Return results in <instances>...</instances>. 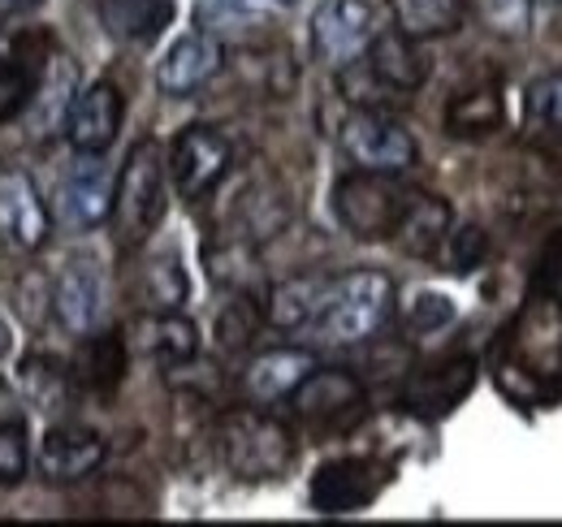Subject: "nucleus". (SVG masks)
<instances>
[{
    "mask_svg": "<svg viewBox=\"0 0 562 527\" xmlns=\"http://www.w3.org/2000/svg\"><path fill=\"white\" fill-rule=\"evenodd\" d=\"M528 122L541 131H562V74H546L528 87Z\"/></svg>",
    "mask_w": 562,
    "mask_h": 527,
    "instance_id": "7c9ffc66",
    "label": "nucleus"
},
{
    "mask_svg": "<svg viewBox=\"0 0 562 527\" xmlns=\"http://www.w3.org/2000/svg\"><path fill=\"white\" fill-rule=\"evenodd\" d=\"M44 0H0V13H31V9H40Z\"/></svg>",
    "mask_w": 562,
    "mask_h": 527,
    "instance_id": "f704fd0d",
    "label": "nucleus"
},
{
    "mask_svg": "<svg viewBox=\"0 0 562 527\" xmlns=\"http://www.w3.org/2000/svg\"><path fill=\"white\" fill-rule=\"evenodd\" d=\"M26 475V433L22 424H0V484H18Z\"/></svg>",
    "mask_w": 562,
    "mask_h": 527,
    "instance_id": "2f4dec72",
    "label": "nucleus"
},
{
    "mask_svg": "<svg viewBox=\"0 0 562 527\" xmlns=\"http://www.w3.org/2000/svg\"><path fill=\"white\" fill-rule=\"evenodd\" d=\"M394 303H398V290L381 268H351L342 277H329L312 333H321L334 346L368 341L390 325Z\"/></svg>",
    "mask_w": 562,
    "mask_h": 527,
    "instance_id": "f257e3e1",
    "label": "nucleus"
},
{
    "mask_svg": "<svg viewBox=\"0 0 562 527\" xmlns=\"http://www.w3.org/2000/svg\"><path fill=\"white\" fill-rule=\"evenodd\" d=\"M559 4H562V0H559Z\"/></svg>",
    "mask_w": 562,
    "mask_h": 527,
    "instance_id": "4c0bfd02",
    "label": "nucleus"
},
{
    "mask_svg": "<svg viewBox=\"0 0 562 527\" xmlns=\"http://www.w3.org/2000/svg\"><path fill=\"white\" fill-rule=\"evenodd\" d=\"M100 22L113 40L151 44L173 22V0H100Z\"/></svg>",
    "mask_w": 562,
    "mask_h": 527,
    "instance_id": "412c9836",
    "label": "nucleus"
},
{
    "mask_svg": "<svg viewBox=\"0 0 562 527\" xmlns=\"http://www.w3.org/2000/svg\"><path fill=\"white\" fill-rule=\"evenodd\" d=\"M376 35V9L368 0H325L312 13V53L316 61L342 69L355 66Z\"/></svg>",
    "mask_w": 562,
    "mask_h": 527,
    "instance_id": "423d86ee",
    "label": "nucleus"
},
{
    "mask_svg": "<svg viewBox=\"0 0 562 527\" xmlns=\"http://www.w3.org/2000/svg\"><path fill=\"white\" fill-rule=\"evenodd\" d=\"M359 61L372 69V78L381 87H390L394 96L420 91L424 78H428V57L420 53V40L403 35L398 26L394 31H376L372 44H368V53Z\"/></svg>",
    "mask_w": 562,
    "mask_h": 527,
    "instance_id": "ddd939ff",
    "label": "nucleus"
},
{
    "mask_svg": "<svg viewBox=\"0 0 562 527\" xmlns=\"http://www.w3.org/2000/svg\"><path fill=\"white\" fill-rule=\"evenodd\" d=\"M122 117H126L122 91L109 78H100V82L82 87L70 100V109H66V138H70L74 152L100 156V152L113 147V138L122 131Z\"/></svg>",
    "mask_w": 562,
    "mask_h": 527,
    "instance_id": "6e6552de",
    "label": "nucleus"
},
{
    "mask_svg": "<svg viewBox=\"0 0 562 527\" xmlns=\"http://www.w3.org/2000/svg\"><path fill=\"white\" fill-rule=\"evenodd\" d=\"M260 303H251L243 290H238V299L221 312V321H216V337H221V346L225 350H243L251 337H256V329H260Z\"/></svg>",
    "mask_w": 562,
    "mask_h": 527,
    "instance_id": "cd10ccee",
    "label": "nucleus"
},
{
    "mask_svg": "<svg viewBox=\"0 0 562 527\" xmlns=\"http://www.w3.org/2000/svg\"><path fill=\"white\" fill-rule=\"evenodd\" d=\"M316 368V355L303 350V346H278V350H265L247 363L243 372V394L256 406H273L299 390V381Z\"/></svg>",
    "mask_w": 562,
    "mask_h": 527,
    "instance_id": "4468645a",
    "label": "nucleus"
},
{
    "mask_svg": "<svg viewBox=\"0 0 562 527\" xmlns=\"http://www.w3.org/2000/svg\"><path fill=\"white\" fill-rule=\"evenodd\" d=\"M446 247H450V268H454V272H472V268H481L485 251H490L485 229H476V225H468V229L450 234V238H446Z\"/></svg>",
    "mask_w": 562,
    "mask_h": 527,
    "instance_id": "473e14b6",
    "label": "nucleus"
},
{
    "mask_svg": "<svg viewBox=\"0 0 562 527\" xmlns=\"http://www.w3.org/2000/svg\"><path fill=\"white\" fill-rule=\"evenodd\" d=\"M325 285L329 277H290V281H278L269 290V303H265V321L281 333H299V329H312L316 312H321V299H325Z\"/></svg>",
    "mask_w": 562,
    "mask_h": 527,
    "instance_id": "aec40b11",
    "label": "nucleus"
},
{
    "mask_svg": "<svg viewBox=\"0 0 562 527\" xmlns=\"http://www.w3.org/2000/svg\"><path fill=\"white\" fill-rule=\"evenodd\" d=\"M100 462H104V441L91 428H74V424L48 428V437L40 446V471L48 480H61V484L91 475Z\"/></svg>",
    "mask_w": 562,
    "mask_h": 527,
    "instance_id": "f3484780",
    "label": "nucleus"
},
{
    "mask_svg": "<svg viewBox=\"0 0 562 527\" xmlns=\"http://www.w3.org/2000/svg\"><path fill=\"white\" fill-rule=\"evenodd\" d=\"M225 66V48L212 31H191L182 35L156 66V87L165 96H195L200 87H209Z\"/></svg>",
    "mask_w": 562,
    "mask_h": 527,
    "instance_id": "9b49d317",
    "label": "nucleus"
},
{
    "mask_svg": "<svg viewBox=\"0 0 562 527\" xmlns=\"http://www.w3.org/2000/svg\"><path fill=\"white\" fill-rule=\"evenodd\" d=\"M476 9L493 35H506V40H524L532 26V0H476Z\"/></svg>",
    "mask_w": 562,
    "mask_h": 527,
    "instance_id": "c85d7f7f",
    "label": "nucleus"
},
{
    "mask_svg": "<svg viewBox=\"0 0 562 527\" xmlns=\"http://www.w3.org/2000/svg\"><path fill=\"white\" fill-rule=\"evenodd\" d=\"M290 406L307 424H338V419H347L363 406V385L347 368H321L316 363L299 381V390L290 394Z\"/></svg>",
    "mask_w": 562,
    "mask_h": 527,
    "instance_id": "f8f14e48",
    "label": "nucleus"
},
{
    "mask_svg": "<svg viewBox=\"0 0 562 527\" xmlns=\"http://www.w3.org/2000/svg\"><path fill=\"white\" fill-rule=\"evenodd\" d=\"M502 122H506V104L493 87L463 91L446 109V134H454V138H485V134L502 131Z\"/></svg>",
    "mask_w": 562,
    "mask_h": 527,
    "instance_id": "b1692460",
    "label": "nucleus"
},
{
    "mask_svg": "<svg viewBox=\"0 0 562 527\" xmlns=\"http://www.w3.org/2000/svg\"><path fill=\"white\" fill-rule=\"evenodd\" d=\"M385 467L376 459H334L312 475V506L321 515H355L385 489Z\"/></svg>",
    "mask_w": 562,
    "mask_h": 527,
    "instance_id": "1a4fd4ad",
    "label": "nucleus"
},
{
    "mask_svg": "<svg viewBox=\"0 0 562 527\" xmlns=\"http://www.w3.org/2000/svg\"><path fill=\"white\" fill-rule=\"evenodd\" d=\"M221 459L238 480H278L294 467V433L265 411H234L221 424Z\"/></svg>",
    "mask_w": 562,
    "mask_h": 527,
    "instance_id": "7ed1b4c3",
    "label": "nucleus"
},
{
    "mask_svg": "<svg viewBox=\"0 0 562 527\" xmlns=\"http://www.w3.org/2000/svg\"><path fill=\"white\" fill-rule=\"evenodd\" d=\"M472 385H476V363L472 359H450L441 368L416 372L403 390V406L424 415V419H437V415H450L463 397L472 394Z\"/></svg>",
    "mask_w": 562,
    "mask_h": 527,
    "instance_id": "2eb2a0df",
    "label": "nucleus"
},
{
    "mask_svg": "<svg viewBox=\"0 0 562 527\" xmlns=\"http://www.w3.org/2000/svg\"><path fill=\"white\" fill-rule=\"evenodd\" d=\"M18 390H22V397H26L35 411L53 415V411L70 406V372H61V363L35 355V359H26V363L18 368Z\"/></svg>",
    "mask_w": 562,
    "mask_h": 527,
    "instance_id": "bb28decb",
    "label": "nucleus"
},
{
    "mask_svg": "<svg viewBox=\"0 0 562 527\" xmlns=\"http://www.w3.org/2000/svg\"><path fill=\"white\" fill-rule=\"evenodd\" d=\"M187 272L173 251L156 256V260L143 264V277H139V299L147 312H178L187 303Z\"/></svg>",
    "mask_w": 562,
    "mask_h": 527,
    "instance_id": "a878e982",
    "label": "nucleus"
},
{
    "mask_svg": "<svg viewBox=\"0 0 562 527\" xmlns=\"http://www.w3.org/2000/svg\"><path fill=\"white\" fill-rule=\"evenodd\" d=\"M394 22L412 40H441L454 35L468 18V0H390Z\"/></svg>",
    "mask_w": 562,
    "mask_h": 527,
    "instance_id": "5701e85b",
    "label": "nucleus"
},
{
    "mask_svg": "<svg viewBox=\"0 0 562 527\" xmlns=\"http://www.w3.org/2000/svg\"><path fill=\"white\" fill-rule=\"evenodd\" d=\"M35 82H40V61H31V66H18V61L0 66V126L26 109V100L35 96Z\"/></svg>",
    "mask_w": 562,
    "mask_h": 527,
    "instance_id": "c756f323",
    "label": "nucleus"
},
{
    "mask_svg": "<svg viewBox=\"0 0 562 527\" xmlns=\"http://www.w3.org/2000/svg\"><path fill=\"white\" fill-rule=\"evenodd\" d=\"M338 143L351 156L355 169L394 173V178L407 173L416 165V156H420L412 131L398 117H390L385 109H355L351 117L342 122V131H338Z\"/></svg>",
    "mask_w": 562,
    "mask_h": 527,
    "instance_id": "39448f33",
    "label": "nucleus"
},
{
    "mask_svg": "<svg viewBox=\"0 0 562 527\" xmlns=\"http://www.w3.org/2000/svg\"><path fill=\"white\" fill-rule=\"evenodd\" d=\"M100 272L91 264L74 260L53 281V312L70 333H91L100 316Z\"/></svg>",
    "mask_w": 562,
    "mask_h": 527,
    "instance_id": "6ab92c4d",
    "label": "nucleus"
},
{
    "mask_svg": "<svg viewBox=\"0 0 562 527\" xmlns=\"http://www.w3.org/2000/svg\"><path fill=\"white\" fill-rule=\"evenodd\" d=\"M165 160L151 138H139L122 165V178L113 187V238L122 251H139L143 243L165 221Z\"/></svg>",
    "mask_w": 562,
    "mask_h": 527,
    "instance_id": "f03ea898",
    "label": "nucleus"
},
{
    "mask_svg": "<svg viewBox=\"0 0 562 527\" xmlns=\"http://www.w3.org/2000/svg\"><path fill=\"white\" fill-rule=\"evenodd\" d=\"M74 368H78V381H82V385L109 394V390L122 381V372H126V341H122L117 333L87 337V341L78 346V363H74Z\"/></svg>",
    "mask_w": 562,
    "mask_h": 527,
    "instance_id": "393cba45",
    "label": "nucleus"
},
{
    "mask_svg": "<svg viewBox=\"0 0 562 527\" xmlns=\"http://www.w3.org/2000/svg\"><path fill=\"white\" fill-rule=\"evenodd\" d=\"M412 191L394 182V173H368L359 169L351 178H342L334 187V212L342 221V229L359 238V243H385L394 238L403 208H407Z\"/></svg>",
    "mask_w": 562,
    "mask_h": 527,
    "instance_id": "20e7f679",
    "label": "nucleus"
},
{
    "mask_svg": "<svg viewBox=\"0 0 562 527\" xmlns=\"http://www.w3.org/2000/svg\"><path fill=\"white\" fill-rule=\"evenodd\" d=\"M0 355H9V325L0 321Z\"/></svg>",
    "mask_w": 562,
    "mask_h": 527,
    "instance_id": "c9c22d12",
    "label": "nucleus"
},
{
    "mask_svg": "<svg viewBox=\"0 0 562 527\" xmlns=\"http://www.w3.org/2000/svg\"><path fill=\"white\" fill-rule=\"evenodd\" d=\"M450 321H454V303L446 294H420L412 303V312H407V329L412 333H432L441 325H450Z\"/></svg>",
    "mask_w": 562,
    "mask_h": 527,
    "instance_id": "72a5a7b5",
    "label": "nucleus"
},
{
    "mask_svg": "<svg viewBox=\"0 0 562 527\" xmlns=\"http://www.w3.org/2000/svg\"><path fill=\"white\" fill-rule=\"evenodd\" d=\"M61 208H66V221L78 225V229H95L100 221H109L113 187H109V173L100 169V160H82L78 165V173L61 191Z\"/></svg>",
    "mask_w": 562,
    "mask_h": 527,
    "instance_id": "4be33fe9",
    "label": "nucleus"
},
{
    "mask_svg": "<svg viewBox=\"0 0 562 527\" xmlns=\"http://www.w3.org/2000/svg\"><path fill=\"white\" fill-rule=\"evenodd\" d=\"M48 208L26 169H0V243L13 251H40L48 243Z\"/></svg>",
    "mask_w": 562,
    "mask_h": 527,
    "instance_id": "9d476101",
    "label": "nucleus"
},
{
    "mask_svg": "<svg viewBox=\"0 0 562 527\" xmlns=\"http://www.w3.org/2000/svg\"><path fill=\"white\" fill-rule=\"evenodd\" d=\"M126 341H131V350H139L156 363H169V368L200 355V333L178 312H143L126 329Z\"/></svg>",
    "mask_w": 562,
    "mask_h": 527,
    "instance_id": "dca6fc26",
    "label": "nucleus"
},
{
    "mask_svg": "<svg viewBox=\"0 0 562 527\" xmlns=\"http://www.w3.org/2000/svg\"><path fill=\"white\" fill-rule=\"evenodd\" d=\"M229 160H234V147L225 134L212 126H187L173 138V152H169V173H173L178 195L195 203L209 191H216V182L229 173Z\"/></svg>",
    "mask_w": 562,
    "mask_h": 527,
    "instance_id": "0eeeda50",
    "label": "nucleus"
},
{
    "mask_svg": "<svg viewBox=\"0 0 562 527\" xmlns=\"http://www.w3.org/2000/svg\"><path fill=\"white\" fill-rule=\"evenodd\" d=\"M273 4H299V0H273Z\"/></svg>",
    "mask_w": 562,
    "mask_h": 527,
    "instance_id": "e433bc0d",
    "label": "nucleus"
},
{
    "mask_svg": "<svg viewBox=\"0 0 562 527\" xmlns=\"http://www.w3.org/2000/svg\"><path fill=\"white\" fill-rule=\"evenodd\" d=\"M450 221L454 216H450L446 199L428 195V191H412L407 208H403V221L394 229V243L416 260H432L450 238Z\"/></svg>",
    "mask_w": 562,
    "mask_h": 527,
    "instance_id": "a211bd4d",
    "label": "nucleus"
}]
</instances>
